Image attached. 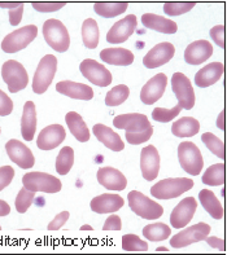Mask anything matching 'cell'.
Here are the masks:
<instances>
[{
    "label": "cell",
    "mask_w": 227,
    "mask_h": 255,
    "mask_svg": "<svg viewBox=\"0 0 227 255\" xmlns=\"http://www.w3.org/2000/svg\"><path fill=\"white\" fill-rule=\"evenodd\" d=\"M56 91L58 94L68 96L75 100L90 101L94 99V90L87 84L78 83L71 81H61L56 84Z\"/></svg>",
    "instance_id": "22"
},
{
    "label": "cell",
    "mask_w": 227,
    "mask_h": 255,
    "mask_svg": "<svg viewBox=\"0 0 227 255\" xmlns=\"http://www.w3.org/2000/svg\"><path fill=\"white\" fill-rule=\"evenodd\" d=\"M1 78L8 86L10 94H17L25 90L29 83V75L25 66L16 60H8L1 66Z\"/></svg>",
    "instance_id": "6"
},
{
    "label": "cell",
    "mask_w": 227,
    "mask_h": 255,
    "mask_svg": "<svg viewBox=\"0 0 227 255\" xmlns=\"http://www.w3.org/2000/svg\"><path fill=\"white\" fill-rule=\"evenodd\" d=\"M116 128L125 129L126 132H140L143 129L151 127V122L147 116L140 113H127L117 116L113 120Z\"/></svg>",
    "instance_id": "20"
},
{
    "label": "cell",
    "mask_w": 227,
    "mask_h": 255,
    "mask_svg": "<svg viewBox=\"0 0 227 255\" xmlns=\"http://www.w3.org/2000/svg\"><path fill=\"white\" fill-rule=\"evenodd\" d=\"M21 4V1H0V8H5V9H12L16 8Z\"/></svg>",
    "instance_id": "54"
},
{
    "label": "cell",
    "mask_w": 227,
    "mask_h": 255,
    "mask_svg": "<svg viewBox=\"0 0 227 255\" xmlns=\"http://www.w3.org/2000/svg\"><path fill=\"white\" fill-rule=\"evenodd\" d=\"M101 61L114 66H129L134 62V53L126 48H105L100 52Z\"/></svg>",
    "instance_id": "28"
},
{
    "label": "cell",
    "mask_w": 227,
    "mask_h": 255,
    "mask_svg": "<svg viewBox=\"0 0 227 255\" xmlns=\"http://www.w3.org/2000/svg\"><path fill=\"white\" fill-rule=\"evenodd\" d=\"M13 101L4 91L0 90V117H6L12 113Z\"/></svg>",
    "instance_id": "46"
},
{
    "label": "cell",
    "mask_w": 227,
    "mask_h": 255,
    "mask_svg": "<svg viewBox=\"0 0 227 255\" xmlns=\"http://www.w3.org/2000/svg\"><path fill=\"white\" fill-rule=\"evenodd\" d=\"M225 114H226V112L225 110H222L220 113V116H218L217 118V127L220 129H222V131H225L226 129V123H225Z\"/></svg>",
    "instance_id": "53"
},
{
    "label": "cell",
    "mask_w": 227,
    "mask_h": 255,
    "mask_svg": "<svg viewBox=\"0 0 227 255\" xmlns=\"http://www.w3.org/2000/svg\"><path fill=\"white\" fill-rule=\"evenodd\" d=\"M130 88L126 84H118L109 91L105 96V105L107 107H118L129 99Z\"/></svg>",
    "instance_id": "37"
},
{
    "label": "cell",
    "mask_w": 227,
    "mask_h": 255,
    "mask_svg": "<svg viewBox=\"0 0 227 255\" xmlns=\"http://www.w3.org/2000/svg\"><path fill=\"white\" fill-rule=\"evenodd\" d=\"M139 255H148V254H139ZM155 255H165V254H155Z\"/></svg>",
    "instance_id": "57"
},
{
    "label": "cell",
    "mask_w": 227,
    "mask_h": 255,
    "mask_svg": "<svg viewBox=\"0 0 227 255\" xmlns=\"http://www.w3.org/2000/svg\"><path fill=\"white\" fill-rule=\"evenodd\" d=\"M182 112L181 105H177V107L172 108V109H165V108H155L152 112V118L156 122L161 123H168L172 122L174 118L179 116V113Z\"/></svg>",
    "instance_id": "41"
},
{
    "label": "cell",
    "mask_w": 227,
    "mask_h": 255,
    "mask_svg": "<svg viewBox=\"0 0 227 255\" xmlns=\"http://www.w3.org/2000/svg\"><path fill=\"white\" fill-rule=\"evenodd\" d=\"M5 150L10 161L14 162L18 167L23 170H29L35 165V158L32 152L19 140L12 139L6 141Z\"/></svg>",
    "instance_id": "12"
},
{
    "label": "cell",
    "mask_w": 227,
    "mask_h": 255,
    "mask_svg": "<svg viewBox=\"0 0 227 255\" xmlns=\"http://www.w3.org/2000/svg\"><path fill=\"white\" fill-rule=\"evenodd\" d=\"M122 249L125 252H147L148 244L136 235H125L122 236Z\"/></svg>",
    "instance_id": "40"
},
{
    "label": "cell",
    "mask_w": 227,
    "mask_h": 255,
    "mask_svg": "<svg viewBox=\"0 0 227 255\" xmlns=\"http://www.w3.org/2000/svg\"><path fill=\"white\" fill-rule=\"evenodd\" d=\"M65 122L68 125V128L70 129L71 135L74 136L78 141L87 142L90 140V131L87 128V125L79 114L75 113V112H69L65 116Z\"/></svg>",
    "instance_id": "29"
},
{
    "label": "cell",
    "mask_w": 227,
    "mask_h": 255,
    "mask_svg": "<svg viewBox=\"0 0 227 255\" xmlns=\"http://www.w3.org/2000/svg\"><path fill=\"white\" fill-rule=\"evenodd\" d=\"M23 3L19 4L18 6H16V8H12V9H8L9 10V23L12 26H17L19 25V22H21V19H22V16H23Z\"/></svg>",
    "instance_id": "50"
},
{
    "label": "cell",
    "mask_w": 227,
    "mask_h": 255,
    "mask_svg": "<svg viewBox=\"0 0 227 255\" xmlns=\"http://www.w3.org/2000/svg\"><path fill=\"white\" fill-rule=\"evenodd\" d=\"M125 205V201L116 193H104L91 201V210L96 214H114Z\"/></svg>",
    "instance_id": "23"
},
{
    "label": "cell",
    "mask_w": 227,
    "mask_h": 255,
    "mask_svg": "<svg viewBox=\"0 0 227 255\" xmlns=\"http://www.w3.org/2000/svg\"><path fill=\"white\" fill-rule=\"evenodd\" d=\"M195 5V1H170L164 4V12L168 16H181L194 9Z\"/></svg>",
    "instance_id": "39"
},
{
    "label": "cell",
    "mask_w": 227,
    "mask_h": 255,
    "mask_svg": "<svg viewBox=\"0 0 227 255\" xmlns=\"http://www.w3.org/2000/svg\"><path fill=\"white\" fill-rule=\"evenodd\" d=\"M225 74V65L222 62H211L196 73L195 84L200 88H208L217 83Z\"/></svg>",
    "instance_id": "24"
},
{
    "label": "cell",
    "mask_w": 227,
    "mask_h": 255,
    "mask_svg": "<svg viewBox=\"0 0 227 255\" xmlns=\"http://www.w3.org/2000/svg\"><path fill=\"white\" fill-rule=\"evenodd\" d=\"M22 184L30 192H44V193H57L61 191L62 184L60 179L45 172L32 171L23 175Z\"/></svg>",
    "instance_id": "5"
},
{
    "label": "cell",
    "mask_w": 227,
    "mask_h": 255,
    "mask_svg": "<svg viewBox=\"0 0 227 255\" xmlns=\"http://www.w3.org/2000/svg\"><path fill=\"white\" fill-rule=\"evenodd\" d=\"M79 70L87 81L97 87H108L112 83V73L104 65L99 64L92 58H86L79 65Z\"/></svg>",
    "instance_id": "10"
},
{
    "label": "cell",
    "mask_w": 227,
    "mask_h": 255,
    "mask_svg": "<svg viewBox=\"0 0 227 255\" xmlns=\"http://www.w3.org/2000/svg\"><path fill=\"white\" fill-rule=\"evenodd\" d=\"M201 140H203L205 146H207L214 155H217L220 159H225V157H226L225 142L222 141L220 137H217V136L212 132H205L201 135Z\"/></svg>",
    "instance_id": "38"
},
{
    "label": "cell",
    "mask_w": 227,
    "mask_h": 255,
    "mask_svg": "<svg viewBox=\"0 0 227 255\" xmlns=\"http://www.w3.org/2000/svg\"><path fill=\"white\" fill-rule=\"evenodd\" d=\"M200 131V123L196 118L192 117H183L181 120L175 121L172 126L173 135L181 139L185 137H192Z\"/></svg>",
    "instance_id": "31"
},
{
    "label": "cell",
    "mask_w": 227,
    "mask_h": 255,
    "mask_svg": "<svg viewBox=\"0 0 227 255\" xmlns=\"http://www.w3.org/2000/svg\"><path fill=\"white\" fill-rule=\"evenodd\" d=\"M204 241L208 244V245L212 246L213 249L221 250V252H225V250H226V245H225V240L218 239V237H209V236H208L207 239L204 240Z\"/></svg>",
    "instance_id": "51"
},
{
    "label": "cell",
    "mask_w": 227,
    "mask_h": 255,
    "mask_svg": "<svg viewBox=\"0 0 227 255\" xmlns=\"http://www.w3.org/2000/svg\"><path fill=\"white\" fill-rule=\"evenodd\" d=\"M122 230V222L117 214H112L103 226V231H121Z\"/></svg>",
    "instance_id": "49"
},
{
    "label": "cell",
    "mask_w": 227,
    "mask_h": 255,
    "mask_svg": "<svg viewBox=\"0 0 227 255\" xmlns=\"http://www.w3.org/2000/svg\"><path fill=\"white\" fill-rule=\"evenodd\" d=\"M4 255H9V254H4ZM22 255H29V254H22Z\"/></svg>",
    "instance_id": "58"
},
{
    "label": "cell",
    "mask_w": 227,
    "mask_h": 255,
    "mask_svg": "<svg viewBox=\"0 0 227 255\" xmlns=\"http://www.w3.org/2000/svg\"><path fill=\"white\" fill-rule=\"evenodd\" d=\"M201 180L205 185H209V187L224 185L226 183V166L224 162L209 166L203 175Z\"/></svg>",
    "instance_id": "33"
},
{
    "label": "cell",
    "mask_w": 227,
    "mask_h": 255,
    "mask_svg": "<svg viewBox=\"0 0 227 255\" xmlns=\"http://www.w3.org/2000/svg\"><path fill=\"white\" fill-rule=\"evenodd\" d=\"M172 88L182 109L191 110L195 107V91L191 81L183 73H174L172 77Z\"/></svg>",
    "instance_id": "11"
},
{
    "label": "cell",
    "mask_w": 227,
    "mask_h": 255,
    "mask_svg": "<svg viewBox=\"0 0 227 255\" xmlns=\"http://www.w3.org/2000/svg\"><path fill=\"white\" fill-rule=\"evenodd\" d=\"M157 252H168V249L164 246H160V248H157Z\"/></svg>",
    "instance_id": "56"
},
{
    "label": "cell",
    "mask_w": 227,
    "mask_h": 255,
    "mask_svg": "<svg viewBox=\"0 0 227 255\" xmlns=\"http://www.w3.org/2000/svg\"><path fill=\"white\" fill-rule=\"evenodd\" d=\"M198 209V201L195 197H186L174 207L170 215V224L173 228L181 230L188 226L195 215V211Z\"/></svg>",
    "instance_id": "14"
},
{
    "label": "cell",
    "mask_w": 227,
    "mask_h": 255,
    "mask_svg": "<svg viewBox=\"0 0 227 255\" xmlns=\"http://www.w3.org/2000/svg\"><path fill=\"white\" fill-rule=\"evenodd\" d=\"M136 25H138V19H136L135 14H129L125 18L117 21L108 31L107 42L110 44L125 43L134 34Z\"/></svg>",
    "instance_id": "13"
},
{
    "label": "cell",
    "mask_w": 227,
    "mask_h": 255,
    "mask_svg": "<svg viewBox=\"0 0 227 255\" xmlns=\"http://www.w3.org/2000/svg\"><path fill=\"white\" fill-rule=\"evenodd\" d=\"M212 55H213V45L211 44V42L201 39V40L191 43L186 48L185 61L188 65L196 66V65H200L209 60Z\"/></svg>",
    "instance_id": "21"
},
{
    "label": "cell",
    "mask_w": 227,
    "mask_h": 255,
    "mask_svg": "<svg viewBox=\"0 0 227 255\" xmlns=\"http://www.w3.org/2000/svg\"><path fill=\"white\" fill-rule=\"evenodd\" d=\"M129 8V3L126 1H117V3H101L97 1L94 4V10L96 14L105 18H113L126 12Z\"/></svg>",
    "instance_id": "34"
},
{
    "label": "cell",
    "mask_w": 227,
    "mask_h": 255,
    "mask_svg": "<svg viewBox=\"0 0 227 255\" xmlns=\"http://www.w3.org/2000/svg\"><path fill=\"white\" fill-rule=\"evenodd\" d=\"M38 35V27L35 25L23 26L5 36L1 42V49L5 53H17L25 49Z\"/></svg>",
    "instance_id": "8"
},
{
    "label": "cell",
    "mask_w": 227,
    "mask_h": 255,
    "mask_svg": "<svg viewBox=\"0 0 227 255\" xmlns=\"http://www.w3.org/2000/svg\"><path fill=\"white\" fill-rule=\"evenodd\" d=\"M153 135V127H148V128L143 129L140 132H126V141L131 145H139L143 142L148 141Z\"/></svg>",
    "instance_id": "43"
},
{
    "label": "cell",
    "mask_w": 227,
    "mask_h": 255,
    "mask_svg": "<svg viewBox=\"0 0 227 255\" xmlns=\"http://www.w3.org/2000/svg\"><path fill=\"white\" fill-rule=\"evenodd\" d=\"M10 213V206L5 201L0 200V217H6Z\"/></svg>",
    "instance_id": "52"
},
{
    "label": "cell",
    "mask_w": 227,
    "mask_h": 255,
    "mask_svg": "<svg viewBox=\"0 0 227 255\" xmlns=\"http://www.w3.org/2000/svg\"><path fill=\"white\" fill-rule=\"evenodd\" d=\"M194 180L188 178H170L157 181L151 188V194L157 200H173L192 189Z\"/></svg>",
    "instance_id": "2"
},
{
    "label": "cell",
    "mask_w": 227,
    "mask_h": 255,
    "mask_svg": "<svg viewBox=\"0 0 227 255\" xmlns=\"http://www.w3.org/2000/svg\"><path fill=\"white\" fill-rule=\"evenodd\" d=\"M81 231H92V227L87 226V224H84V226L81 227Z\"/></svg>",
    "instance_id": "55"
},
{
    "label": "cell",
    "mask_w": 227,
    "mask_h": 255,
    "mask_svg": "<svg viewBox=\"0 0 227 255\" xmlns=\"http://www.w3.org/2000/svg\"><path fill=\"white\" fill-rule=\"evenodd\" d=\"M211 231V226L207 223L194 224V226L188 227L186 230L177 233L175 236H173L170 240V245L174 249H182V248H186V246L192 245V244L200 243L209 236Z\"/></svg>",
    "instance_id": "9"
},
{
    "label": "cell",
    "mask_w": 227,
    "mask_h": 255,
    "mask_svg": "<svg viewBox=\"0 0 227 255\" xmlns=\"http://www.w3.org/2000/svg\"><path fill=\"white\" fill-rule=\"evenodd\" d=\"M168 86V77L164 73H159L152 77L143 86L140 91V100L146 105H153L160 100Z\"/></svg>",
    "instance_id": "15"
},
{
    "label": "cell",
    "mask_w": 227,
    "mask_h": 255,
    "mask_svg": "<svg viewBox=\"0 0 227 255\" xmlns=\"http://www.w3.org/2000/svg\"><path fill=\"white\" fill-rule=\"evenodd\" d=\"M45 43L56 52H66L70 45V36L66 26L55 18L47 19L42 27Z\"/></svg>",
    "instance_id": "1"
},
{
    "label": "cell",
    "mask_w": 227,
    "mask_h": 255,
    "mask_svg": "<svg viewBox=\"0 0 227 255\" xmlns=\"http://www.w3.org/2000/svg\"><path fill=\"white\" fill-rule=\"evenodd\" d=\"M74 165V149L64 146L56 158V171L60 175H68Z\"/></svg>",
    "instance_id": "36"
},
{
    "label": "cell",
    "mask_w": 227,
    "mask_h": 255,
    "mask_svg": "<svg viewBox=\"0 0 227 255\" xmlns=\"http://www.w3.org/2000/svg\"><path fill=\"white\" fill-rule=\"evenodd\" d=\"M13 178H14V168L12 166L0 167V192L12 183Z\"/></svg>",
    "instance_id": "45"
},
{
    "label": "cell",
    "mask_w": 227,
    "mask_h": 255,
    "mask_svg": "<svg viewBox=\"0 0 227 255\" xmlns=\"http://www.w3.org/2000/svg\"><path fill=\"white\" fill-rule=\"evenodd\" d=\"M57 70V58L53 55H45L39 61L38 68L32 79V92L36 95L44 94L51 86Z\"/></svg>",
    "instance_id": "4"
},
{
    "label": "cell",
    "mask_w": 227,
    "mask_h": 255,
    "mask_svg": "<svg viewBox=\"0 0 227 255\" xmlns=\"http://www.w3.org/2000/svg\"><path fill=\"white\" fill-rule=\"evenodd\" d=\"M199 200H200L201 206L204 207V210L213 219L220 220L224 218V206L213 192L209 191V189H203L199 193Z\"/></svg>",
    "instance_id": "30"
},
{
    "label": "cell",
    "mask_w": 227,
    "mask_h": 255,
    "mask_svg": "<svg viewBox=\"0 0 227 255\" xmlns=\"http://www.w3.org/2000/svg\"><path fill=\"white\" fill-rule=\"evenodd\" d=\"M34 198H35V193L34 192H30L25 188H22L21 191L17 194L16 201H14V206H16V210L19 214H25L26 211L29 210V207L31 206L32 202H34Z\"/></svg>",
    "instance_id": "42"
},
{
    "label": "cell",
    "mask_w": 227,
    "mask_h": 255,
    "mask_svg": "<svg viewBox=\"0 0 227 255\" xmlns=\"http://www.w3.org/2000/svg\"><path fill=\"white\" fill-rule=\"evenodd\" d=\"M69 217H70V214L69 211H61V213H58L53 220H52L51 223L48 224V231H58L61 230L62 227L65 226V223L69 220Z\"/></svg>",
    "instance_id": "48"
},
{
    "label": "cell",
    "mask_w": 227,
    "mask_h": 255,
    "mask_svg": "<svg viewBox=\"0 0 227 255\" xmlns=\"http://www.w3.org/2000/svg\"><path fill=\"white\" fill-rule=\"evenodd\" d=\"M66 137V131L61 125H49L39 132L36 145L40 150H53Z\"/></svg>",
    "instance_id": "17"
},
{
    "label": "cell",
    "mask_w": 227,
    "mask_h": 255,
    "mask_svg": "<svg viewBox=\"0 0 227 255\" xmlns=\"http://www.w3.org/2000/svg\"><path fill=\"white\" fill-rule=\"evenodd\" d=\"M225 26L224 25H217L211 29V38L213 39V42L220 47V48L225 49Z\"/></svg>",
    "instance_id": "47"
},
{
    "label": "cell",
    "mask_w": 227,
    "mask_h": 255,
    "mask_svg": "<svg viewBox=\"0 0 227 255\" xmlns=\"http://www.w3.org/2000/svg\"><path fill=\"white\" fill-rule=\"evenodd\" d=\"M36 131V110L35 104L26 101L23 105L22 118H21V135L26 141H31Z\"/></svg>",
    "instance_id": "27"
},
{
    "label": "cell",
    "mask_w": 227,
    "mask_h": 255,
    "mask_svg": "<svg viewBox=\"0 0 227 255\" xmlns=\"http://www.w3.org/2000/svg\"><path fill=\"white\" fill-rule=\"evenodd\" d=\"M94 135L101 144L107 146L108 149L113 150V152H121L125 149V142L122 141L121 136L110 128V127L97 123L92 127Z\"/></svg>",
    "instance_id": "25"
},
{
    "label": "cell",
    "mask_w": 227,
    "mask_h": 255,
    "mask_svg": "<svg viewBox=\"0 0 227 255\" xmlns=\"http://www.w3.org/2000/svg\"><path fill=\"white\" fill-rule=\"evenodd\" d=\"M140 170L144 180L152 181L160 172V154L153 145H147L140 153Z\"/></svg>",
    "instance_id": "18"
},
{
    "label": "cell",
    "mask_w": 227,
    "mask_h": 255,
    "mask_svg": "<svg viewBox=\"0 0 227 255\" xmlns=\"http://www.w3.org/2000/svg\"><path fill=\"white\" fill-rule=\"evenodd\" d=\"M178 159L181 167L192 176H198L204 167V159L200 149L192 141H183L179 144Z\"/></svg>",
    "instance_id": "7"
},
{
    "label": "cell",
    "mask_w": 227,
    "mask_h": 255,
    "mask_svg": "<svg viewBox=\"0 0 227 255\" xmlns=\"http://www.w3.org/2000/svg\"><path fill=\"white\" fill-rule=\"evenodd\" d=\"M99 38H100V31H99V25L94 18L84 19L82 23V40L86 48L95 49L99 45Z\"/></svg>",
    "instance_id": "32"
},
{
    "label": "cell",
    "mask_w": 227,
    "mask_h": 255,
    "mask_svg": "<svg viewBox=\"0 0 227 255\" xmlns=\"http://www.w3.org/2000/svg\"><path fill=\"white\" fill-rule=\"evenodd\" d=\"M208 255H218V254H208Z\"/></svg>",
    "instance_id": "59"
},
{
    "label": "cell",
    "mask_w": 227,
    "mask_h": 255,
    "mask_svg": "<svg viewBox=\"0 0 227 255\" xmlns=\"http://www.w3.org/2000/svg\"><path fill=\"white\" fill-rule=\"evenodd\" d=\"M0 132H1V129H0Z\"/></svg>",
    "instance_id": "61"
},
{
    "label": "cell",
    "mask_w": 227,
    "mask_h": 255,
    "mask_svg": "<svg viewBox=\"0 0 227 255\" xmlns=\"http://www.w3.org/2000/svg\"><path fill=\"white\" fill-rule=\"evenodd\" d=\"M142 23L147 29L155 30V31L162 32V34H175L178 31V26L173 19L157 16L153 13H144L142 16Z\"/></svg>",
    "instance_id": "26"
},
{
    "label": "cell",
    "mask_w": 227,
    "mask_h": 255,
    "mask_svg": "<svg viewBox=\"0 0 227 255\" xmlns=\"http://www.w3.org/2000/svg\"><path fill=\"white\" fill-rule=\"evenodd\" d=\"M175 55V47L169 42H162L155 45L147 55L143 57V65L147 69L160 68L162 65L168 64Z\"/></svg>",
    "instance_id": "16"
},
{
    "label": "cell",
    "mask_w": 227,
    "mask_h": 255,
    "mask_svg": "<svg viewBox=\"0 0 227 255\" xmlns=\"http://www.w3.org/2000/svg\"><path fill=\"white\" fill-rule=\"evenodd\" d=\"M129 206L134 214L147 220H156L162 217L164 207L148 198L139 191H131L127 196Z\"/></svg>",
    "instance_id": "3"
},
{
    "label": "cell",
    "mask_w": 227,
    "mask_h": 255,
    "mask_svg": "<svg viewBox=\"0 0 227 255\" xmlns=\"http://www.w3.org/2000/svg\"><path fill=\"white\" fill-rule=\"evenodd\" d=\"M0 231H1V226H0Z\"/></svg>",
    "instance_id": "60"
},
{
    "label": "cell",
    "mask_w": 227,
    "mask_h": 255,
    "mask_svg": "<svg viewBox=\"0 0 227 255\" xmlns=\"http://www.w3.org/2000/svg\"><path fill=\"white\" fill-rule=\"evenodd\" d=\"M97 181L107 191L120 192L127 187L126 176L114 167H101L97 171Z\"/></svg>",
    "instance_id": "19"
},
{
    "label": "cell",
    "mask_w": 227,
    "mask_h": 255,
    "mask_svg": "<svg viewBox=\"0 0 227 255\" xmlns=\"http://www.w3.org/2000/svg\"><path fill=\"white\" fill-rule=\"evenodd\" d=\"M31 6L38 12L42 13H51L57 12L61 8H64L65 3H53V1H34L31 3Z\"/></svg>",
    "instance_id": "44"
},
{
    "label": "cell",
    "mask_w": 227,
    "mask_h": 255,
    "mask_svg": "<svg viewBox=\"0 0 227 255\" xmlns=\"http://www.w3.org/2000/svg\"><path fill=\"white\" fill-rule=\"evenodd\" d=\"M170 235H172L170 227L164 223L148 224L143 228V236L152 243H160V241L168 240Z\"/></svg>",
    "instance_id": "35"
}]
</instances>
